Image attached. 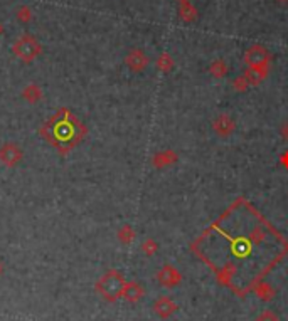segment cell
Segmentation results:
<instances>
[{
  "label": "cell",
  "instance_id": "obj_1",
  "mask_svg": "<svg viewBox=\"0 0 288 321\" xmlns=\"http://www.w3.org/2000/svg\"><path fill=\"white\" fill-rule=\"evenodd\" d=\"M192 251L221 284L243 298L288 252V242L246 200H236L206 229Z\"/></svg>",
  "mask_w": 288,
  "mask_h": 321
},
{
  "label": "cell",
  "instance_id": "obj_2",
  "mask_svg": "<svg viewBox=\"0 0 288 321\" xmlns=\"http://www.w3.org/2000/svg\"><path fill=\"white\" fill-rule=\"evenodd\" d=\"M123 287H125L123 276L115 269L108 271L102 279L96 282V289H98V293L102 294L107 301H112V303L122 296Z\"/></svg>",
  "mask_w": 288,
  "mask_h": 321
},
{
  "label": "cell",
  "instance_id": "obj_3",
  "mask_svg": "<svg viewBox=\"0 0 288 321\" xmlns=\"http://www.w3.org/2000/svg\"><path fill=\"white\" fill-rule=\"evenodd\" d=\"M243 61L248 68H266L271 62V54L261 44H254L244 52Z\"/></svg>",
  "mask_w": 288,
  "mask_h": 321
},
{
  "label": "cell",
  "instance_id": "obj_4",
  "mask_svg": "<svg viewBox=\"0 0 288 321\" xmlns=\"http://www.w3.org/2000/svg\"><path fill=\"white\" fill-rule=\"evenodd\" d=\"M213 130L219 138H228L236 130V123H234V119L229 114L223 113L219 116H216V119L213 121Z\"/></svg>",
  "mask_w": 288,
  "mask_h": 321
},
{
  "label": "cell",
  "instance_id": "obj_5",
  "mask_svg": "<svg viewBox=\"0 0 288 321\" xmlns=\"http://www.w3.org/2000/svg\"><path fill=\"white\" fill-rule=\"evenodd\" d=\"M157 281L164 287H175L177 284H180L182 274L174 266H164L157 272Z\"/></svg>",
  "mask_w": 288,
  "mask_h": 321
},
{
  "label": "cell",
  "instance_id": "obj_6",
  "mask_svg": "<svg viewBox=\"0 0 288 321\" xmlns=\"http://www.w3.org/2000/svg\"><path fill=\"white\" fill-rule=\"evenodd\" d=\"M177 309H179L177 308V304L169 298V296H162V298H158L155 301V304H153V311H155L162 319L170 318Z\"/></svg>",
  "mask_w": 288,
  "mask_h": 321
},
{
  "label": "cell",
  "instance_id": "obj_7",
  "mask_svg": "<svg viewBox=\"0 0 288 321\" xmlns=\"http://www.w3.org/2000/svg\"><path fill=\"white\" fill-rule=\"evenodd\" d=\"M268 74H270V66H266V68H246L243 73V76L246 78L249 86L261 84L263 81L268 78Z\"/></svg>",
  "mask_w": 288,
  "mask_h": 321
},
{
  "label": "cell",
  "instance_id": "obj_8",
  "mask_svg": "<svg viewBox=\"0 0 288 321\" xmlns=\"http://www.w3.org/2000/svg\"><path fill=\"white\" fill-rule=\"evenodd\" d=\"M127 64L130 66L132 71H143L148 66V57L143 51L133 49L127 56Z\"/></svg>",
  "mask_w": 288,
  "mask_h": 321
},
{
  "label": "cell",
  "instance_id": "obj_9",
  "mask_svg": "<svg viewBox=\"0 0 288 321\" xmlns=\"http://www.w3.org/2000/svg\"><path fill=\"white\" fill-rule=\"evenodd\" d=\"M143 287L138 284V282H125V287H123V293H122V298H125L128 301V303H137V301H140L143 298Z\"/></svg>",
  "mask_w": 288,
  "mask_h": 321
},
{
  "label": "cell",
  "instance_id": "obj_10",
  "mask_svg": "<svg viewBox=\"0 0 288 321\" xmlns=\"http://www.w3.org/2000/svg\"><path fill=\"white\" fill-rule=\"evenodd\" d=\"M177 160H179V155H177L175 151L172 150H165V151H160L158 155L153 156L152 164L157 167V169H164V167H169V165H175Z\"/></svg>",
  "mask_w": 288,
  "mask_h": 321
},
{
  "label": "cell",
  "instance_id": "obj_11",
  "mask_svg": "<svg viewBox=\"0 0 288 321\" xmlns=\"http://www.w3.org/2000/svg\"><path fill=\"white\" fill-rule=\"evenodd\" d=\"M209 73L216 79L226 78L228 73H229V68H228V64H226V61H223V59L213 61V62H211V66H209Z\"/></svg>",
  "mask_w": 288,
  "mask_h": 321
},
{
  "label": "cell",
  "instance_id": "obj_12",
  "mask_svg": "<svg viewBox=\"0 0 288 321\" xmlns=\"http://www.w3.org/2000/svg\"><path fill=\"white\" fill-rule=\"evenodd\" d=\"M179 17L184 22H194L198 19V9L192 6V2L179 4Z\"/></svg>",
  "mask_w": 288,
  "mask_h": 321
},
{
  "label": "cell",
  "instance_id": "obj_13",
  "mask_svg": "<svg viewBox=\"0 0 288 321\" xmlns=\"http://www.w3.org/2000/svg\"><path fill=\"white\" fill-rule=\"evenodd\" d=\"M157 68L160 69L162 73H170V71L175 68V62H174V59H172L170 54L162 52V54L158 56V59H157Z\"/></svg>",
  "mask_w": 288,
  "mask_h": 321
},
{
  "label": "cell",
  "instance_id": "obj_14",
  "mask_svg": "<svg viewBox=\"0 0 288 321\" xmlns=\"http://www.w3.org/2000/svg\"><path fill=\"white\" fill-rule=\"evenodd\" d=\"M254 293L258 294V298H260L261 301H271L273 296H275V289L266 284V282H260L256 287H254Z\"/></svg>",
  "mask_w": 288,
  "mask_h": 321
},
{
  "label": "cell",
  "instance_id": "obj_15",
  "mask_svg": "<svg viewBox=\"0 0 288 321\" xmlns=\"http://www.w3.org/2000/svg\"><path fill=\"white\" fill-rule=\"evenodd\" d=\"M118 237H120V241H122L123 244H128V242H132V239L135 237V232L132 231V227H123L122 231H120L118 234Z\"/></svg>",
  "mask_w": 288,
  "mask_h": 321
},
{
  "label": "cell",
  "instance_id": "obj_16",
  "mask_svg": "<svg viewBox=\"0 0 288 321\" xmlns=\"http://www.w3.org/2000/svg\"><path fill=\"white\" fill-rule=\"evenodd\" d=\"M233 88L236 89V91H239V93H244V91L249 88V83L246 81V78H244V76H239V78H236V79L233 81Z\"/></svg>",
  "mask_w": 288,
  "mask_h": 321
},
{
  "label": "cell",
  "instance_id": "obj_17",
  "mask_svg": "<svg viewBox=\"0 0 288 321\" xmlns=\"http://www.w3.org/2000/svg\"><path fill=\"white\" fill-rule=\"evenodd\" d=\"M157 242L155 241H152V239H147L145 242H143V246H142V251L147 254V256H153V254L157 252Z\"/></svg>",
  "mask_w": 288,
  "mask_h": 321
},
{
  "label": "cell",
  "instance_id": "obj_18",
  "mask_svg": "<svg viewBox=\"0 0 288 321\" xmlns=\"http://www.w3.org/2000/svg\"><path fill=\"white\" fill-rule=\"evenodd\" d=\"M256 321H280V319H278V316L271 309H265L263 313L256 316Z\"/></svg>",
  "mask_w": 288,
  "mask_h": 321
},
{
  "label": "cell",
  "instance_id": "obj_19",
  "mask_svg": "<svg viewBox=\"0 0 288 321\" xmlns=\"http://www.w3.org/2000/svg\"><path fill=\"white\" fill-rule=\"evenodd\" d=\"M280 135H281V138H283V140H285V141H288V121L285 123V124H283V126H281V130H280Z\"/></svg>",
  "mask_w": 288,
  "mask_h": 321
},
{
  "label": "cell",
  "instance_id": "obj_20",
  "mask_svg": "<svg viewBox=\"0 0 288 321\" xmlns=\"http://www.w3.org/2000/svg\"><path fill=\"white\" fill-rule=\"evenodd\" d=\"M280 162H281V165L285 167V169H288V150L283 153L281 158H280Z\"/></svg>",
  "mask_w": 288,
  "mask_h": 321
},
{
  "label": "cell",
  "instance_id": "obj_21",
  "mask_svg": "<svg viewBox=\"0 0 288 321\" xmlns=\"http://www.w3.org/2000/svg\"><path fill=\"white\" fill-rule=\"evenodd\" d=\"M177 2H179V4H189L190 0H177Z\"/></svg>",
  "mask_w": 288,
  "mask_h": 321
},
{
  "label": "cell",
  "instance_id": "obj_22",
  "mask_svg": "<svg viewBox=\"0 0 288 321\" xmlns=\"http://www.w3.org/2000/svg\"><path fill=\"white\" fill-rule=\"evenodd\" d=\"M276 2H281L283 4V2H288V0H276Z\"/></svg>",
  "mask_w": 288,
  "mask_h": 321
}]
</instances>
